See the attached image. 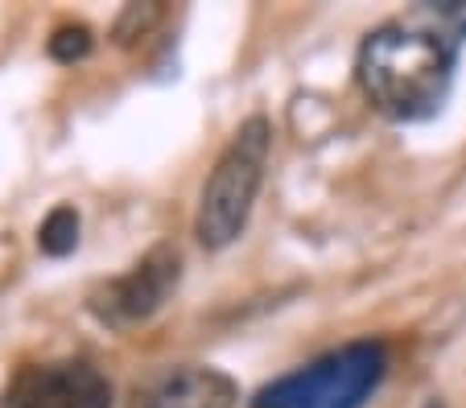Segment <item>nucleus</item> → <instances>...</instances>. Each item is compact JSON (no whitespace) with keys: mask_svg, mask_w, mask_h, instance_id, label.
<instances>
[{"mask_svg":"<svg viewBox=\"0 0 466 408\" xmlns=\"http://www.w3.org/2000/svg\"><path fill=\"white\" fill-rule=\"evenodd\" d=\"M454 37L430 25H380L360 45V87L388 120H430L454 83Z\"/></svg>","mask_w":466,"mask_h":408,"instance_id":"1","label":"nucleus"},{"mask_svg":"<svg viewBox=\"0 0 466 408\" xmlns=\"http://www.w3.org/2000/svg\"><path fill=\"white\" fill-rule=\"evenodd\" d=\"M268 153H273V124L264 115L244 120L231 144L219 153L211 178L203 182V198H198V214H194V235L203 248L219 252L244 235L256 194L264 186Z\"/></svg>","mask_w":466,"mask_h":408,"instance_id":"2","label":"nucleus"},{"mask_svg":"<svg viewBox=\"0 0 466 408\" xmlns=\"http://www.w3.org/2000/svg\"><path fill=\"white\" fill-rule=\"evenodd\" d=\"M384 375L388 346L363 338L273 380L256 392L252 408H363V400L384 383Z\"/></svg>","mask_w":466,"mask_h":408,"instance_id":"3","label":"nucleus"},{"mask_svg":"<svg viewBox=\"0 0 466 408\" xmlns=\"http://www.w3.org/2000/svg\"><path fill=\"white\" fill-rule=\"evenodd\" d=\"M177 281H182V252L174 244H157L149 248L128 273L112 276V281L96 284L87 297V310L96 313L104 326L132 330L149 322L161 305L174 297Z\"/></svg>","mask_w":466,"mask_h":408,"instance_id":"4","label":"nucleus"},{"mask_svg":"<svg viewBox=\"0 0 466 408\" xmlns=\"http://www.w3.org/2000/svg\"><path fill=\"white\" fill-rule=\"evenodd\" d=\"M0 408H112V383L87 359L29 363L5 383Z\"/></svg>","mask_w":466,"mask_h":408,"instance_id":"5","label":"nucleus"},{"mask_svg":"<svg viewBox=\"0 0 466 408\" xmlns=\"http://www.w3.org/2000/svg\"><path fill=\"white\" fill-rule=\"evenodd\" d=\"M236 400L239 388L231 375L215 372V367L182 363L161 367V372L145 375L141 383H132L124 408H236Z\"/></svg>","mask_w":466,"mask_h":408,"instance_id":"6","label":"nucleus"},{"mask_svg":"<svg viewBox=\"0 0 466 408\" xmlns=\"http://www.w3.org/2000/svg\"><path fill=\"white\" fill-rule=\"evenodd\" d=\"M75 244H79V214H75V206H54L42 219V227H37V248L46 256H66V252H75Z\"/></svg>","mask_w":466,"mask_h":408,"instance_id":"7","label":"nucleus"},{"mask_svg":"<svg viewBox=\"0 0 466 408\" xmlns=\"http://www.w3.org/2000/svg\"><path fill=\"white\" fill-rule=\"evenodd\" d=\"M87 50H91V34L83 25H66V29H58V34L50 37V54L58 58V63L87 58Z\"/></svg>","mask_w":466,"mask_h":408,"instance_id":"8","label":"nucleus"}]
</instances>
